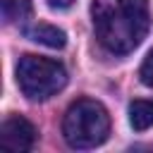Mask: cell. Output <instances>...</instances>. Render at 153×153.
Segmentation results:
<instances>
[{
  "label": "cell",
  "mask_w": 153,
  "mask_h": 153,
  "mask_svg": "<svg viewBox=\"0 0 153 153\" xmlns=\"http://www.w3.org/2000/svg\"><path fill=\"white\" fill-rule=\"evenodd\" d=\"M91 22L100 45L124 55L146 38L151 14L146 0H93Z\"/></svg>",
  "instance_id": "1"
},
{
  "label": "cell",
  "mask_w": 153,
  "mask_h": 153,
  "mask_svg": "<svg viewBox=\"0 0 153 153\" xmlns=\"http://www.w3.org/2000/svg\"><path fill=\"white\" fill-rule=\"evenodd\" d=\"M62 134L72 148H96L110 134V115L103 103L93 98H79L65 112Z\"/></svg>",
  "instance_id": "2"
},
{
  "label": "cell",
  "mask_w": 153,
  "mask_h": 153,
  "mask_svg": "<svg viewBox=\"0 0 153 153\" xmlns=\"http://www.w3.org/2000/svg\"><path fill=\"white\" fill-rule=\"evenodd\" d=\"M17 84L29 100H45L65 88L67 69L62 62L50 57L22 55L17 62Z\"/></svg>",
  "instance_id": "3"
},
{
  "label": "cell",
  "mask_w": 153,
  "mask_h": 153,
  "mask_svg": "<svg viewBox=\"0 0 153 153\" xmlns=\"http://www.w3.org/2000/svg\"><path fill=\"white\" fill-rule=\"evenodd\" d=\"M36 127L26 117L12 115L0 127V146L10 151H31L36 143Z\"/></svg>",
  "instance_id": "4"
},
{
  "label": "cell",
  "mask_w": 153,
  "mask_h": 153,
  "mask_svg": "<svg viewBox=\"0 0 153 153\" xmlns=\"http://www.w3.org/2000/svg\"><path fill=\"white\" fill-rule=\"evenodd\" d=\"M24 33H26V38H31L36 43H43L48 48H65V43H67V36H65L62 29H57L53 24H43V22L33 24V26H26Z\"/></svg>",
  "instance_id": "5"
},
{
  "label": "cell",
  "mask_w": 153,
  "mask_h": 153,
  "mask_svg": "<svg viewBox=\"0 0 153 153\" xmlns=\"http://www.w3.org/2000/svg\"><path fill=\"white\" fill-rule=\"evenodd\" d=\"M129 124L136 131L151 129L153 127V100H146V98L131 100V105H129Z\"/></svg>",
  "instance_id": "6"
},
{
  "label": "cell",
  "mask_w": 153,
  "mask_h": 153,
  "mask_svg": "<svg viewBox=\"0 0 153 153\" xmlns=\"http://www.w3.org/2000/svg\"><path fill=\"white\" fill-rule=\"evenodd\" d=\"M5 22H24L31 14V0H0Z\"/></svg>",
  "instance_id": "7"
},
{
  "label": "cell",
  "mask_w": 153,
  "mask_h": 153,
  "mask_svg": "<svg viewBox=\"0 0 153 153\" xmlns=\"http://www.w3.org/2000/svg\"><path fill=\"white\" fill-rule=\"evenodd\" d=\"M139 76H141V81H143L146 86H151V88H153V50H151V53L146 55V60L141 62Z\"/></svg>",
  "instance_id": "8"
},
{
  "label": "cell",
  "mask_w": 153,
  "mask_h": 153,
  "mask_svg": "<svg viewBox=\"0 0 153 153\" xmlns=\"http://www.w3.org/2000/svg\"><path fill=\"white\" fill-rule=\"evenodd\" d=\"M48 2H50L53 7H69L74 0H48Z\"/></svg>",
  "instance_id": "9"
}]
</instances>
